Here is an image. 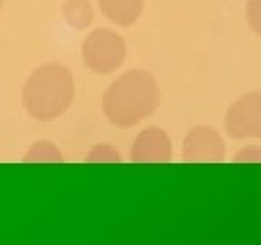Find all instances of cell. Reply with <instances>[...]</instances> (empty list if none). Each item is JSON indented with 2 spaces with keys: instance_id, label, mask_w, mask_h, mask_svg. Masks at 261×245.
<instances>
[{
  "instance_id": "obj_1",
  "label": "cell",
  "mask_w": 261,
  "mask_h": 245,
  "mask_svg": "<svg viewBox=\"0 0 261 245\" xmlns=\"http://www.w3.org/2000/svg\"><path fill=\"white\" fill-rule=\"evenodd\" d=\"M160 104V89L154 77L142 69L123 73L103 94V114L111 124L130 127L151 116Z\"/></svg>"
},
{
  "instance_id": "obj_2",
  "label": "cell",
  "mask_w": 261,
  "mask_h": 245,
  "mask_svg": "<svg viewBox=\"0 0 261 245\" xmlns=\"http://www.w3.org/2000/svg\"><path fill=\"white\" fill-rule=\"evenodd\" d=\"M74 98V80L60 64L40 65L28 78L22 102L29 114L40 122H51L69 109Z\"/></svg>"
},
{
  "instance_id": "obj_3",
  "label": "cell",
  "mask_w": 261,
  "mask_h": 245,
  "mask_svg": "<svg viewBox=\"0 0 261 245\" xmlns=\"http://www.w3.org/2000/svg\"><path fill=\"white\" fill-rule=\"evenodd\" d=\"M82 58L94 73H113L125 60V42L109 29H94L84 40Z\"/></svg>"
},
{
  "instance_id": "obj_4",
  "label": "cell",
  "mask_w": 261,
  "mask_h": 245,
  "mask_svg": "<svg viewBox=\"0 0 261 245\" xmlns=\"http://www.w3.org/2000/svg\"><path fill=\"white\" fill-rule=\"evenodd\" d=\"M225 129L236 140L261 138V93H249L228 107Z\"/></svg>"
},
{
  "instance_id": "obj_5",
  "label": "cell",
  "mask_w": 261,
  "mask_h": 245,
  "mask_svg": "<svg viewBox=\"0 0 261 245\" xmlns=\"http://www.w3.org/2000/svg\"><path fill=\"white\" fill-rule=\"evenodd\" d=\"M225 158V143L216 129L196 126L184 138L185 162H221Z\"/></svg>"
},
{
  "instance_id": "obj_6",
  "label": "cell",
  "mask_w": 261,
  "mask_h": 245,
  "mask_svg": "<svg viewBox=\"0 0 261 245\" xmlns=\"http://www.w3.org/2000/svg\"><path fill=\"white\" fill-rule=\"evenodd\" d=\"M172 156L171 138L160 127H147L136 136L130 158L138 163H165Z\"/></svg>"
},
{
  "instance_id": "obj_7",
  "label": "cell",
  "mask_w": 261,
  "mask_h": 245,
  "mask_svg": "<svg viewBox=\"0 0 261 245\" xmlns=\"http://www.w3.org/2000/svg\"><path fill=\"white\" fill-rule=\"evenodd\" d=\"M98 2L103 15L118 26L135 24L143 9V0H98Z\"/></svg>"
},
{
  "instance_id": "obj_8",
  "label": "cell",
  "mask_w": 261,
  "mask_h": 245,
  "mask_svg": "<svg viewBox=\"0 0 261 245\" xmlns=\"http://www.w3.org/2000/svg\"><path fill=\"white\" fill-rule=\"evenodd\" d=\"M62 13L65 22L74 29H86L93 22V8L89 0H65Z\"/></svg>"
},
{
  "instance_id": "obj_9",
  "label": "cell",
  "mask_w": 261,
  "mask_h": 245,
  "mask_svg": "<svg viewBox=\"0 0 261 245\" xmlns=\"http://www.w3.org/2000/svg\"><path fill=\"white\" fill-rule=\"evenodd\" d=\"M25 162H62V155L51 142L40 140L25 153Z\"/></svg>"
},
{
  "instance_id": "obj_10",
  "label": "cell",
  "mask_w": 261,
  "mask_h": 245,
  "mask_svg": "<svg viewBox=\"0 0 261 245\" xmlns=\"http://www.w3.org/2000/svg\"><path fill=\"white\" fill-rule=\"evenodd\" d=\"M87 162H120V155L111 145H96L87 155Z\"/></svg>"
},
{
  "instance_id": "obj_11",
  "label": "cell",
  "mask_w": 261,
  "mask_h": 245,
  "mask_svg": "<svg viewBox=\"0 0 261 245\" xmlns=\"http://www.w3.org/2000/svg\"><path fill=\"white\" fill-rule=\"evenodd\" d=\"M247 22H249L250 29L261 37V0L247 2Z\"/></svg>"
},
{
  "instance_id": "obj_12",
  "label": "cell",
  "mask_w": 261,
  "mask_h": 245,
  "mask_svg": "<svg viewBox=\"0 0 261 245\" xmlns=\"http://www.w3.org/2000/svg\"><path fill=\"white\" fill-rule=\"evenodd\" d=\"M236 162H261V149L259 147H247V149H241L236 155Z\"/></svg>"
},
{
  "instance_id": "obj_13",
  "label": "cell",
  "mask_w": 261,
  "mask_h": 245,
  "mask_svg": "<svg viewBox=\"0 0 261 245\" xmlns=\"http://www.w3.org/2000/svg\"><path fill=\"white\" fill-rule=\"evenodd\" d=\"M0 6H2V0H0Z\"/></svg>"
}]
</instances>
